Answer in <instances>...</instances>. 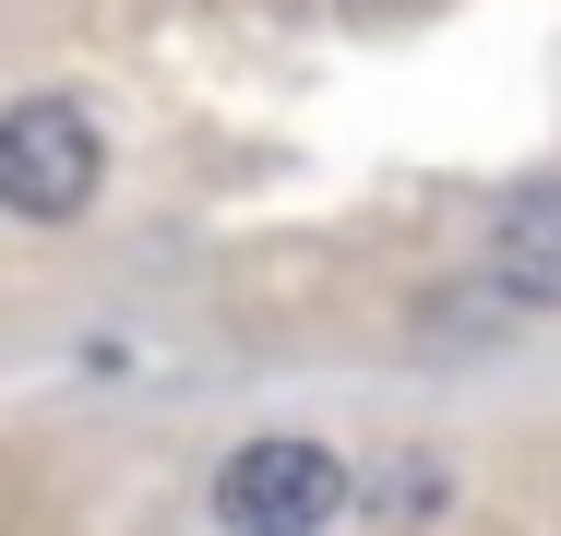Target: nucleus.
<instances>
[{"instance_id":"nucleus-1","label":"nucleus","mask_w":561,"mask_h":536,"mask_svg":"<svg viewBox=\"0 0 561 536\" xmlns=\"http://www.w3.org/2000/svg\"><path fill=\"white\" fill-rule=\"evenodd\" d=\"M346 501H358V477L323 441H287V429L275 441H239L216 465V525L227 536H323Z\"/></svg>"},{"instance_id":"nucleus-2","label":"nucleus","mask_w":561,"mask_h":536,"mask_svg":"<svg viewBox=\"0 0 561 536\" xmlns=\"http://www.w3.org/2000/svg\"><path fill=\"white\" fill-rule=\"evenodd\" d=\"M96 179H108V143H96V119L72 96H24L0 119V203L24 226H72L96 203Z\"/></svg>"},{"instance_id":"nucleus-3","label":"nucleus","mask_w":561,"mask_h":536,"mask_svg":"<svg viewBox=\"0 0 561 536\" xmlns=\"http://www.w3.org/2000/svg\"><path fill=\"white\" fill-rule=\"evenodd\" d=\"M490 287L514 311H561V179H526L490 226Z\"/></svg>"}]
</instances>
